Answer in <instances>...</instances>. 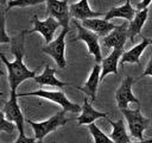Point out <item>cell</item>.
I'll list each match as a JSON object with an SVG mask.
<instances>
[{
  "label": "cell",
  "mask_w": 152,
  "mask_h": 143,
  "mask_svg": "<svg viewBox=\"0 0 152 143\" xmlns=\"http://www.w3.org/2000/svg\"><path fill=\"white\" fill-rule=\"evenodd\" d=\"M27 31H21L19 33V36L12 38V52L15 57V60L13 62L7 61V58L5 57V55L2 52H0V58L1 61L5 63V66L7 67L8 70V83L11 87V91H17L18 86L24 82L27 79H34L36 75V70H30L23 62V57H24V42H25V33Z\"/></svg>",
  "instance_id": "1"
},
{
  "label": "cell",
  "mask_w": 152,
  "mask_h": 143,
  "mask_svg": "<svg viewBox=\"0 0 152 143\" xmlns=\"http://www.w3.org/2000/svg\"><path fill=\"white\" fill-rule=\"evenodd\" d=\"M69 120H70L69 118H65V111L62 110L44 122L36 123V122H32L30 119H27L26 122L28 124H31L33 132H34V138L36 139H43L48 133L57 130L59 126L65 125Z\"/></svg>",
  "instance_id": "2"
},
{
  "label": "cell",
  "mask_w": 152,
  "mask_h": 143,
  "mask_svg": "<svg viewBox=\"0 0 152 143\" xmlns=\"http://www.w3.org/2000/svg\"><path fill=\"white\" fill-rule=\"evenodd\" d=\"M28 95H36V97H40L44 99H48L50 101H53L58 105H61L63 107V110L65 112H72V113H77L82 111V107L77 104L71 102L66 95L61 92V91H45V89H38L34 92H30V93H19V97H28Z\"/></svg>",
  "instance_id": "3"
},
{
  "label": "cell",
  "mask_w": 152,
  "mask_h": 143,
  "mask_svg": "<svg viewBox=\"0 0 152 143\" xmlns=\"http://www.w3.org/2000/svg\"><path fill=\"white\" fill-rule=\"evenodd\" d=\"M120 111L122 112V114L125 116V118L127 120L128 129H129L132 137H134L139 141H142V132H144V130H146L148 128L150 119L141 114L140 106H138L135 110L122 108Z\"/></svg>",
  "instance_id": "4"
},
{
  "label": "cell",
  "mask_w": 152,
  "mask_h": 143,
  "mask_svg": "<svg viewBox=\"0 0 152 143\" xmlns=\"http://www.w3.org/2000/svg\"><path fill=\"white\" fill-rule=\"evenodd\" d=\"M74 24L77 29V36L72 42L76 41H83L87 46H88V52L90 55H93L95 57V62L96 63H101L102 62V54H101V46H100V38L96 33H94L93 31L86 29L84 26H82V24H80L76 19H74Z\"/></svg>",
  "instance_id": "5"
},
{
  "label": "cell",
  "mask_w": 152,
  "mask_h": 143,
  "mask_svg": "<svg viewBox=\"0 0 152 143\" xmlns=\"http://www.w3.org/2000/svg\"><path fill=\"white\" fill-rule=\"evenodd\" d=\"M70 31V29H63L59 36L52 41L50 44L45 45L42 48V51L50 55L56 64L59 68H65L66 67V61H65V36Z\"/></svg>",
  "instance_id": "6"
},
{
  "label": "cell",
  "mask_w": 152,
  "mask_h": 143,
  "mask_svg": "<svg viewBox=\"0 0 152 143\" xmlns=\"http://www.w3.org/2000/svg\"><path fill=\"white\" fill-rule=\"evenodd\" d=\"M4 113L6 116V119L14 123L19 133H24V116L21 113V110L18 104V94L15 91L10 92V99L5 102L4 106Z\"/></svg>",
  "instance_id": "7"
},
{
  "label": "cell",
  "mask_w": 152,
  "mask_h": 143,
  "mask_svg": "<svg viewBox=\"0 0 152 143\" xmlns=\"http://www.w3.org/2000/svg\"><path fill=\"white\" fill-rule=\"evenodd\" d=\"M32 24H33V29H31L30 31H27L28 33L32 32H39L45 41V44H50L53 39V35L56 32V30L61 26V24L52 17H48L45 20H39L37 14H33L32 17Z\"/></svg>",
  "instance_id": "8"
},
{
  "label": "cell",
  "mask_w": 152,
  "mask_h": 143,
  "mask_svg": "<svg viewBox=\"0 0 152 143\" xmlns=\"http://www.w3.org/2000/svg\"><path fill=\"white\" fill-rule=\"evenodd\" d=\"M46 10L50 17L55 18L63 29H70V11L68 6V0H46Z\"/></svg>",
  "instance_id": "9"
},
{
  "label": "cell",
  "mask_w": 152,
  "mask_h": 143,
  "mask_svg": "<svg viewBox=\"0 0 152 143\" xmlns=\"http://www.w3.org/2000/svg\"><path fill=\"white\" fill-rule=\"evenodd\" d=\"M127 29H128L127 23H122L121 25H116V27L110 33H108L106 37L101 38V45L106 49H108V48L124 49V45L128 38Z\"/></svg>",
  "instance_id": "10"
},
{
  "label": "cell",
  "mask_w": 152,
  "mask_h": 143,
  "mask_svg": "<svg viewBox=\"0 0 152 143\" xmlns=\"http://www.w3.org/2000/svg\"><path fill=\"white\" fill-rule=\"evenodd\" d=\"M132 83H133V77H132V76H127V77L122 81V83L120 85V87L116 89L115 99H116L118 107H119L120 110L127 108L128 104H131V102L137 104V106L140 105V101L133 95V92H132Z\"/></svg>",
  "instance_id": "11"
},
{
  "label": "cell",
  "mask_w": 152,
  "mask_h": 143,
  "mask_svg": "<svg viewBox=\"0 0 152 143\" xmlns=\"http://www.w3.org/2000/svg\"><path fill=\"white\" fill-rule=\"evenodd\" d=\"M70 11V17L76 19V20H86V19H91V18H97L101 15H104L106 13L102 12H96L93 11L88 4V0H80L78 2L71 4L69 6Z\"/></svg>",
  "instance_id": "12"
},
{
  "label": "cell",
  "mask_w": 152,
  "mask_h": 143,
  "mask_svg": "<svg viewBox=\"0 0 152 143\" xmlns=\"http://www.w3.org/2000/svg\"><path fill=\"white\" fill-rule=\"evenodd\" d=\"M124 49H113V51L102 60L101 62V75H100V82L103 81L104 76L108 74H118V64L119 61L124 54Z\"/></svg>",
  "instance_id": "13"
},
{
  "label": "cell",
  "mask_w": 152,
  "mask_h": 143,
  "mask_svg": "<svg viewBox=\"0 0 152 143\" xmlns=\"http://www.w3.org/2000/svg\"><path fill=\"white\" fill-rule=\"evenodd\" d=\"M100 75H101V66L99 63H95V66L91 69V73L88 77V80L86 81L83 87H78V86H74L75 88H77L78 91L86 93L91 101H95L96 99V91H97V86L100 83Z\"/></svg>",
  "instance_id": "14"
},
{
  "label": "cell",
  "mask_w": 152,
  "mask_h": 143,
  "mask_svg": "<svg viewBox=\"0 0 152 143\" xmlns=\"http://www.w3.org/2000/svg\"><path fill=\"white\" fill-rule=\"evenodd\" d=\"M99 118H107V113L106 112H99L96 111L90 102L88 101V98L84 97L83 98V105H82V111L81 114L76 118L78 125H89L91 123H94L96 119Z\"/></svg>",
  "instance_id": "15"
},
{
  "label": "cell",
  "mask_w": 152,
  "mask_h": 143,
  "mask_svg": "<svg viewBox=\"0 0 152 143\" xmlns=\"http://www.w3.org/2000/svg\"><path fill=\"white\" fill-rule=\"evenodd\" d=\"M82 26H84L86 29L93 31L94 33H96L99 37H106L108 33H110L116 25L112 24L110 21H107L104 19H99V18H91V19H86L82 21Z\"/></svg>",
  "instance_id": "16"
},
{
  "label": "cell",
  "mask_w": 152,
  "mask_h": 143,
  "mask_svg": "<svg viewBox=\"0 0 152 143\" xmlns=\"http://www.w3.org/2000/svg\"><path fill=\"white\" fill-rule=\"evenodd\" d=\"M148 44H151V39L142 37V42L134 45L132 49H129L128 51H125L120 58V66H124L125 63H137L140 64V56L142 54V51L145 50V48L148 46Z\"/></svg>",
  "instance_id": "17"
},
{
  "label": "cell",
  "mask_w": 152,
  "mask_h": 143,
  "mask_svg": "<svg viewBox=\"0 0 152 143\" xmlns=\"http://www.w3.org/2000/svg\"><path fill=\"white\" fill-rule=\"evenodd\" d=\"M55 74H56V69L51 68L50 64H45L44 72L40 75H37L33 80L40 86H52V87H58V88H62L64 86H70V83L58 80L55 76Z\"/></svg>",
  "instance_id": "18"
},
{
  "label": "cell",
  "mask_w": 152,
  "mask_h": 143,
  "mask_svg": "<svg viewBox=\"0 0 152 143\" xmlns=\"http://www.w3.org/2000/svg\"><path fill=\"white\" fill-rule=\"evenodd\" d=\"M137 13V10H134L131 5V0H126V2L122 6L119 7H113L104 14V20L109 21L113 18H124L128 21L133 20L134 15Z\"/></svg>",
  "instance_id": "19"
},
{
  "label": "cell",
  "mask_w": 152,
  "mask_h": 143,
  "mask_svg": "<svg viewBox=\"0 0 152 143\" xmlns=\"http://www.w3.org/2000/svg\"><path fill=\"white\" fill-rule=\"evenodd\" d=\"M147 15H148V8L137 11L133 20L129 21L128 29H127V35H128V38L132 43L134 42L135 36L140 35V31H141V29H142V26H144V24L147 19Z\"/></svg>",
  "instance_id": "20"
},
{
  "label": "cell",
  "mask_w": 152,
  "mask_h": 143,
  "mask_svg": "<svg viewBox=\"0 0 152 143\" xmlns=\"http://www.w3.org/2000/svg\"><path fill=\"white\" fill-rule=\"evenodd\" d=\"M107 120L113 128L109 138L114 143H132L131 138H129V136H128V133L126 131V128H125V124H124L122 119H118L116 122H113L112 119L107 118Z\"/></svg>",
  "instance_id": "21"
},
{
  "label": "cell",
  "mask_w": 152,
  "mask_h": 143,
  "mask_svg": "<svg viewBox=\"0 0 152 143\" xmlns=\"http://www.w3.org/2000/svg\"><path fill=\"white\" fill-rule=\"evenodd\" d=\"M88 128H89V131L94 138V143H114L106 133H103V131L96 124L91 123L88 125Z\"/></svg>",
  "instance_id": "22"
},
{
  "label": "cell",
  "mask_w": 152,
  "mask_h": 143,
  "mask_svg": "<svg viewBox=\"0 0 152 143\" xmlns=\"http://www.w3.org/2000/svg\"><path fill=\"white\" fill-rule=\"evenodd\" d=\"M46 0H11L7 5V10L12 7H27V6H33L38 5L42 2H45Z\"/></svg>",
  "instance_id": "23"
},
{
  "label": "cell",
  "mask_w": 152,
  "mask_h": 143,
  "mask_svg": "<svg viewBox=\"0 0 152 143\" xmlns=\"http://www.w3.org/2000/svg\"><path fill=\"white\" fill-rule=\"evenodd\" d=\"M14 130H15V124L7 120L4 111H0V132L4 131L7 133H12Z\"/></svg>",
  "instance_id": "24"
},
{
  "label": "cell",
  "mask_w": 152,
  "mask_h": 143,
  "mask_svg": "<svg viewBox=\"0 0 152 143\" xmlns=\"http://www.w3.org/2000/svg\"><path fill=\"white\" fill-rule=\"evenodd\" d=\"M5 12L6 11H2L0 12V44L2 43H11L12 42V38L6 33V29H5Z\"/></svg>",
  "instance_id": "25"
},
{
  "label": "cell",
  "mask_w": 152,
  "mask_h": 143,
  "mask_svg": "<svg viewBox=\"0 0 152 143\" xmlns=\"http://www.w3.org/2000/svg\"><path fill=\"white\" fill-rule=\"evenodd\" d=\"M36 142L37 139L34 137H27L25 136V133H19V137L14 143H36Z\"/></svg>",
  "instance_id": "26"
},
{
  "label": "cell",
  "mask_w": 152,
  "mask_h": 143,
  "mask_svg": "<svg viewBox=\"0 0 152 143\" xmlns=\"http://www.w3.org/2000/svg\"><path fill=\"white\" fill-rule=\"evenodd\" d=\"M147 75L152 76V50H151V60L148 61V63H147V67H146V69L144 70V73H142L141 77H144V76H147Z\"/></svg>",
  "instance_id": "27"
},
{
  "label": "cell",
  "mask_w": 152,
  "mask_h": 143,
  "mask_svg": "<svg viewBox=\"0 0 152 143\" xmlns=\"http://www.w3.org/2000/svg\"><path fill=\"white\" fill-rule=\"evenodd\" d=\"M152 2V0H141L140 2L137 4V11H141L148 7V5Z\"/></svg>",
  "instance_id": "28"
},
{
  "label": "cell",
  "mask_w": 152,
  "mask_h": 143,
  "mask_svg": "<svg viewBox=\"0 0 152 143\" xmlns=\"http://www.w3.org/2000/svg\"><path fill=\"white\" fill-rule=\"evenodd\" d=\"M132 143H152V138L150 139H142V141H137V142H132Z\"/></svg>",
  "instance_id": "29"
},
{
  "label": "cell",
  "mask_w": 152,
  "mask_h": 143,
  "mask_svg": "<svg viewBox=\"0 0 152 143\" xmlns=\"http://www.w3.org/2000/svg\"><path fill=\"white\" fill-rule=\"evenodd\" d=\"M7 1H8V0H0V4H1V5H5Z\"/></svg>",
  "instance_id": "30"
},
{
  "label": "cell",
  "mask_w": 152,
  "mask_h": 143,
  "mask_svg": "<svg viewBox=\"0 0 152 143\" xmlns=\"http://www.w3.org/2000/svg\"><path fill=\"white\" fill-rule=\"evenodd\" d=\"M36 143H43V139H37V142Z\"/></svg>",
  "instance_id": "31"
},
{
  "label": "cell",
  "mask_w": 152,
  "mask_h": 143,
  "mask_svg": "<svg viewBox=\"0 0 152 143\" xmlns=\"http://www.w3.org/2000/svg\"><path fill=\"white\" fill-rule=\"evenodd\" d=\"M2 75H4V72H2V70H0V76H2Z\"/></svg>",
  "instance_id": "32"
},
{
  "label": "cell",
  "mask_w": 152,
  "mask_h": 143,
  "mask_svg": "<svg viewBox=\"0 0 152 143\" xmlns=\"http://www.w3.org/2000/svg\"><path fill=\"white\" fill-rule=\"evenodd\" d=\"M4 94V92H0V95H2Z\"/></svg>",
  "instance_id": "33"
},
{
  "label": "cell",
  "mask_w": 152,
  "mask_h": 143,
  "mask_svg": "<svg viewBox=\"0 0 152 143\" xmlns=\"http://www.w3.org/2000/svg\"><path fill=\"white\" fill-rule=\"evenodd\" d=\"M151 44H152V39H151Z\"/></svg>",
  "instance_id": "34"
},
{
  "label": "cell",
  "mask_w": 152,
  "mask_h": 143,
  "mask_svg": "<svg viewBox=\"0 0 152 143\" xmlns=\"http://www.w3.org/2000/svg\"><path fill=\"white\" fill-rule=\"evenodd\" d=\"M0 143H1V141H0Z\"/></svg>",
  "instance_id": "35"
}]
</instances>
